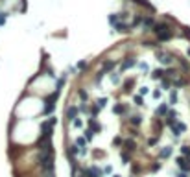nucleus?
I'll return each instance as SVG.
<instances>
[{"label":"nucleus","mask_w":190,"mask_h":177,"mask_svg":"<svg viewBox=\"0 0 190 177\" xmlns=\"http://www.w3.org/2000/svg\"><path fill=\"white\" fill-rule=\"evenodd\" d=\"M152 30H153V33H155V37H157L159 42H166V41H170L172 35H174L172 26H170L168 22H157V24H153Z\"/></svg>","instance_id":"1"},{"label":"nucleus","mask_w":190,"mask_h":177,"mask_svg":"<svg viewBox=\"0 0 190 177\" xmlns=\"http://www.w3.org/2000/svg\"><path fill=\"white\" fill-rule=\"evenodd\" d=\"M39 164L46 174H54V151L52 150H41Z\"/></svg>","instance_id":"2"},{"label":"nucleus","mask_w":190,"mask_h":177,"mask_svg":"<svg viewBox=\"0 0 190 177\" xmlns=\"http://www.w3.org/2000/svg\"><path fill=\"white\" fill-rule=\"evenodd\" d=\"M57 96H59V91H55L54 94H50L48 98H46V107H44V115H50L52 111H54V107H55V102H57Z\"/></svg>","instance_id":"3"},{"label":"nucleus","mask_w":190,"mask_h":177,"mask_svg":"<svg viewBox=\"0 0 190 177\" xmlns=\"http://www.w3.org/2000/svg\"><path fill=\"white\" fill-rule=\"evenodd\" d=\"M157 61L159 63H163V65H170L172 61H174V57H172V54H168V52H164V50H157Z\"/></svg>","instance_id":"4"},{"label":"nucleus","mask_w":190,"mask_h":177,"mask_svg":"<svg viewBox=\"0 0 190 177\" xmlns=\"http://www.w3.org/2000/svg\"><path fill=\"white\" fill-rule=\"evenodd\" d=\"M52 129H54V124H50V120L42 122V124H41V137L50 139V137H52Z\"/></svg>","instance_id":"5"},{"label":"nucleus","mask_w":190,"mask_h":177,"mask_svg":"<svg viewBox=\"0 0 190 177\" xmlns=\"http://www.w3.org/2000/svg\"><path fill=\"white\" fill-rule=\"evenodd\" d=\"M176 164L185 172V174H190V159H185V157H177L176 159Z\"/></svg>","instance_id":"6"},{"label":"nucleus","mask_w":190,"mask_h":177,"mask_svg":"<svg viewBox=\"0 0 190 177\" xmlns=\"http://www.w3.org/2000/svg\"><path fill=\"white\" fill-rule=\"evenodd\" d=\"M83 174L85 177H102V170L98 168V166H91V168H87V170H83Z\"/></svg>","instance_id":"7"},{"label":"nucleus","mask_w":190,"mask_h":177,"mask_svg":"<svg viewBox=\"0 0 190 177\" xmlns=\"http://www.w3.org/2000/svg\"><path fill=\"white\" fill-rule=\"evenodd\" d=\"M170 127H172V135H174V137H179V135L187 129V126H185V124H181V122H176V124H172Z\"/></svg>","instance_id":"8"},{"label":"nucleus","mask_w":190,"mask_h":177,"mask_svg":"<svg viewBox=\"0 0 190 177\" xmlns=\"http://www.w3.org/2000/svg\"><path fill=\"white\" fill-rule=\"evenodd\" d=\"M78 113H79V109H78L76 105H70V107L67 109V116H68V120H74V118H78Z\"/></svg>","instance_id":"9"},{"label":"nucleus","mask_w":190,"mask_h":177,"mask_svg":"<svg viewBox=\"0 0 190 177\" xmlns=\"http://www.w3.org/2000/svg\"><path fill=\"white\" fill-rule=\"evenodd\" d=\"M172 150H174L172 146H164V148L159 151V159H168V157L172 155Z\"/></svg>","instance_id":"10"},{"label":"nucleus","mask_w":190,"mask_h":177,"mask_svg":"<svg viewBox=\"0 0 190 177\" xmlns=\"http://www.w3.org/2000/svg\"><path fill=\"white\" fill-rule=\"evenodd\" d=\"M137 65V59L135 57H129V59H126L124 63H122V70H127V68H131V66H135Z\"/></svg>","instance_id":"11"},{"label":"nucleus","mask_w":190,"mask_h":177,"mask_svg":"<svg viewBox=\"0 0 190 177\" xmlns=\"http://www.w3.org/2000/svg\"><path fill=\"white\" fill-rule=\"evenodd\" d=\"M177 122V113L176 111H170V113H166V124H176Z\"/></svg>","instance_id":"12"},{"label":"nucleus","mask_w":190,"mask_h":177,"mask_svg":"<svg viewBox=\"0 0 190 177\" xmlns=\"http://www.w3.org/2000/svg\"><path fill=\"white\" fill-rule=\"evenodd\" d=\"M153 18L152 17H146V18H142V30H150V28H153Z\"/></svg>","instance_id":"13"},{"label":"nucleus","mask_w":190,"mask_h":177,"mask_svg":"<svg viewBox=\"0 0 190 177\" xmlns=\"http://www.w3.org/2000/svg\"><path fill=\"white\" fill-rule=\"evenodd\" d=\"M115 30H118V31L126 33V31H129V30H131V26H127V24H124V22H116V24H115Z\"/></svg>","instance_id":"14"},{"label":"nucleus","mask_w":190,"mask_h":177,"mask_svg":"<svg viewBox=\"0 0 190 177\" xmlns=\"http://www.w3.org/2000/svg\"><path fill=\"white\" fill-rule=\"evenodd\" d=\"M89 129H92V131H102V126L96 124V120L91 116V118H89Z\"/></svg>","instance_id":"15"},{"label":"nucleus","mask_w":190,"mask_h":177,"mask_svg":"<svg viewBox=\"0 0 190 177\" xmlns=\"http://www.w3.org/2000/svg\"><path fill=\"white\" fill-rule=\"evenodd\" d=\"M166 113H168V107H166V103H161V105L157 107V111H155V115H157V116H164Z\"/></svg>","instance_id":"16"},{"label":"nucleus","mask_w":190,"mask_h":177,"mask_svg":"<svg viewBox=\"0 0 190 177\" xmlns=\"http://www.w3.org/2000/svg\"><path fill=\"white\" fill-rule=\"evenodd\" d=\"M124 146H126V150H127V151H135V150H137V144H135V140H129V139L124 142Z\"/></svg>","instance_id":"17"},{"label":"nucleus","mask_w":190,"mask_h":177,"mask_svg":"<svg viewBox=\"0 0 190 177\" xmlns=\"http://www.w3.org/2000/svg\"><path fill=\"white\" fill-rule=\"evenodd\" d=\"M152 78H153V79H163V78H164V70H163V68H157V70H153Z\"/></svg>","instance_id":"18"},{"label":"nucleus","mask_w":190,"mask_h":177,"mask_svg":"<svg viewBox=\"0 0 190 177\" xmlns=\"http://www.w3.org/2000/svg\"><path fill=\"white\" fill-rule=\"evenodd\" d=\"M129 122H131L133 126H140V122H142V116H140V115H135V116H131V118H129Z\"/></svg>","instance_id":"19"},{"label":"nucleus","mask_w":190,"mask_h":177,"mask_svg":"<svg viewBox=\"0 0 190 177\" xmlns=\"http://www.w3.org/2000/svg\"><path fill=\"white\" fill-rule=\"evenodd\" d=\"M118 18H120V15H118V13H113V15H109V24H111V26H115V24L118 22Z\"/></svg>","instance_id":"20"},{"label":"nucleus","mask_w":190,"mask_h":177,"mask_svg":"<svg viewBox=\"0 0 190 177\" xmlns=\"http://www.w3.org/2000/svg\"><path fill=\"white\" fill-rule=\"evenodd\" d=\"M115 66H116L115 61H105V63H103V72H107V70H111V68H115Z\"/></svg>","instance_id":"21"},{"label":"nucleus","mask_w":190,"mask_h":177,"mask_svg":"<svg viewBox=\"0 0 190 177\" xmlns=\"http://www.w3.org/2000/svg\"><path fill=\"white\" fill-rule=\"evenodd\" d=\"M78 96H79V100H81V102H87V100H89V94H87V91H83V89H79V91H78Z\"/></svg>","instance_id":"22"},{"label":"nucleus","mask_w":190,"mask_h":177,"mask_svg":"<svg viewBox=\"0 0 190 177\" xmlns=\"http://www.w3.org/2000/svg\"><path fill=\"white\" fill-rule=\"evenodd\" d=\"M115 113H116V115H124V113H126V107H124L122 103H118V105H115Z\"/></svg>","instance_id":"23"},{"label":"nucleus","mask_w":190,"mask_h":177,"mask_svg":"<svg viewBox=\"0 0 190 177\" xmlns=\"http://www.w3.org/2000/svg\"><path fill=\"white\" fill-rule=\"evenodd\" d=\"M78 153H79V148H78V146H76V144H74V146H70V148H68V155H78Z\"/></svg>","instance_id":"24"},{"label":"nucleus","mask_w":190,"mask_h":177,"mask_svg":"<svg viewBox=\"0 0 190 177\" xmlns=\"http://www.w3.org/2000/svg\"><path fill=\"white\" fill-rule=\"evenodd\" d=\"M181 153H183L187 159H190V146H181Z\"/></svg>","instance_id":"25"},{"label":"nucleus","mask_w":190,"mask_h":177,"mask_svg":"<svg viewBox=\"0 0 190 177\" xmlns=\"http://www.w3.org/2000/svg\"><path fill=\"white\" fill-rule=\"evenodd\" d=\"M85 139H87V140H92V139H94V131H92V129H85Z\"/></svg>","instance_id":"26"},{"label":"nucleus","mask_w":190,"mask_h":177,"mask_svg":"<svg viewBox=\"0 0 190 177\" xmlns=\"http://www.w3.org/2000/svg\"><path fill=\"white\" fill-rule=\"evenodd\" d=\"M170 103H177V92H176V91L170 94Z\"/></svg>","instance_id":"27"},{"label":"nucleus","mask_w":190,"mask_h":177,"mask_svg":"<svg viewBox=\"0 0 190 177\" xmlns=\"http://www.w3.org/2000/svg\"><path fill=\"white\" fill-rule=\"evenodd\" d=\"M105 103H107V98H102V100H98V103H96V105H98L100 109H103V107H105Z\"/></svg>","instance_id":"28"},{"label":"nucleus","mask_w":190,"mask_h":177,"mask_svg":"<svg viewBox=\"0 0 190 177\" xmlns=\"http://www.w3.org/2000/svg\"><path fill=\"white\" fill-rule=\"evenodd\" d=\"M142 102H144V100H142V96H140V94H137V96H135V103H137V105H144Z\"/></svg>","instance_id":"29"},{"label":"nucleus","mask_w":190,"mask_h":177,"mask_svg":"<svg viewBox=\"0 0 190 177\" xmlns=\"http://www.w3.org/2000/svg\"><path fill=\"white\" fill-rule=\"evenodd\" d=\"M181 66H183V70H185V72H188V70H190L188 63H187V61H185V59H181Z\"/></svg>","instance_id":"30"},{"label":"nucleus","mask_w":190,"mask_h":177,"mask_svg":"<svg viewBox=\"0 0 190 177\" xmlns=\"http://www.w3.org/2000/svg\"><path fill=\"white\" fill-rule=\"evenodd\" d=\"M111 79H113V83H120V76H118V74H115V72H113Z\"/></svg>","instance_id":"31"},{"label":"nucleus","mask_w":190,"mask_h":177,"mask_svg":"<svg viewBox=\"0 0 190 177\" xmlns=\"http://www.w3.org/2000/svg\"><path fill=\"white\" fill-rule=\"evenodd\" d=\"M174 85H176V87H183V85H185V79H174Z\"/></svg>","instance_id":"32"},{"label":"nucleus","mask_w":190,"mask_h":177,"mask_svg":"<svg viewBox=\"0 0 190 177\" xmlns=\"http://www.w3.org/2000/svg\"><path fill=\"white\" fill-rule=\"evenodd\" d=\"M78 68H79V70H85V68H87V63H85V61H79V63H78Z\"/></svg>","instance_id":"33"},{"label":"nucleus","mask_w":190,"mask_h":177,"mask_svg":"<svg viewBox=\"0 0 190 177\" xmlns=\"http://www.w3.org/2000/svg\"><path fill=\"white\" fill-rule=\"evenodd\" d=\"M78 109H79L81 113H87V111H89V107H87V103H81V105H79Z\"/></svg>","instance_id":"34"},{"label":"nucleus","mask_w":190,"mask_h":177,"mask_svg":"<svg viewBox=\"0 0 190 177\" xmlns=\"http://www.w3.org/2000/svg\"><path fill=\"white\" fill-rule=\"evenodd\" d=\"M81 126H83V122L79 118H74V127H81Z\"/></svg>","instance_id":"35"},{"label":"nucleus","mask_w":190,"mask_h":177,"mask_svg":"<svg viewBox=\"0 0 190 177\" xmlns=\"http://www.w3.org/2000/svg\"><path fill=\"white\" fill-rule=\"evenodd\" d=\"M150 91H148V87H140V96H146Z\"/></svg>","instance_id":"36"},{"label":"nucleus","mask_w":190,"mask_h":177,"mask_svg":"<svg viewBox=\"0 0 190 177\" xmlns=\"http://www.w3.org/2000/svg\"><path fill=\"white\" fill-rule=\"evenodd\" d=\"M122 144H124V140H122L120 137H116V139H115V146H122Z\"/></svg>","instance_id":"37"},{"label":"nucleus","mask_w":190,"mask_h":177,"mask_svg":"<svg viewBox=\"0 0 190 177\" xmlns=\"http://www.w3.org/2000/svg\"><path fill=\"white\" fill-rule=\"evenodd\" d=\"M122 161H124V163H126V164H127V163H129V155H127V153H126V151H124V153H122Z\"/></svg>","instance_id":"38"},{"label":"nucleus","mask_w":190,"mask_h":177,"mask_svg":"<svg viewBox=\"0 0 190 177\" xmlns=\"http://www.w3.org/2000/svg\"><path fill=\"white\" fill-rule=\"evenodd\" d=\"M139 66H140V70H144V72H148V70H150V68H148V65H146V63H140V65H139Z\"/></svg>","instance_id":"39"},{"label":"nucleus","mask_w":190,"mask_h":177,"mask_svg":"<svg viewBox=\"0 0 190 177\" xmlns=\"http://www.w3.org/2000/svg\"><path fill=\"white\" fill-rule=\"evenodd\" d=\"M159 168H161V163H155V164H152V170H153V172H157Z\"/></svg>","instance_id":"40"},{"label":"nucleus","mask_w":190,"mask_h":177,"mask_svg":"<svg viewBox=\"0 0 190 177\" xmlns=\"http://www.w3.org/2000/svg\"><path fill=\"white\" fill-rule=\"evenodd\" d=\"M6 17H7V15H6V13H0V26H2V24H4V22H6Z\"/></svg>","instance_id":"41"},{"label":"nucleus","mask_w":190,"mask_h":177,"mask_svg":"<svg viewBox=\"0 0 190 177\" xmlns=\"http://www.w3.org/2000/svg\"><path fill=\"white\" fill-rule=\"evenodd\" d=\"M170 87V81L168 79H163V89H168Z\"/></svg>","instance_id":"42"},{"label":"nucleus","mask_w":190,"mask_h":177,"mask_svg":"<svg viewBox=\"0 0 190 177\" xmlns=\"http://www.w3.org/2000/svg\"><path fill=\"white\" fill-rule=\"evenodd\" d=\"M150 146H153V144H157V139H150V142H148Z\"/></svg>","instance_id":"43"},{"label":"nucleus","mask_w":190,"mask_h":177,"mask_svg":"<svg viewBox=\"0 0 190 177\" xmlns=\"http://www.w3.org/2000/svg\"><path fill=\"white\" fill-rule=\"evenodd\" d=\"M103 174H111V166H105V168H103Z\"/></svg>","instance_id":"44"},{"label":"nucleus","mask_w":190,"mask_h":177,"mask_svg":"<svg viewBox=\"0 0 190 177\" xmlns=\"http://www.w3.org/2000/svg\"><path fill=\"white\" fill-rule=\"evenodd\" d=\"M177 177H188V175H187L185 172H181V174H179V175H177Z\"/></svg>","instance_id":"45"},{"label":"nucleus","mask_w":190,"mask_h":177,"mask_svg":"<svg viewBox=\"0 0 190 177\" xmlns=\"http://www.w3.org/2000/svg\"><path fill=\"white\" fill-rule=\"evenodd\" d=\"M46 177H54V174H48V175H46Z\"/></svg>","instance_id":"46"},{"label":"nucleus","mask_w":190,"mask_h":177,"mask_svg":"<svg viewBox=\"0 0 190 177\" xmlns=\"http://www.w3.org/2000/svg\"><path fill=\"white\" fill-rule=\"evenodd\" d=\"M76 177H85V174H81V175H76Z\"/></svg>","instance_id":"47"},{"label":"nucleus","mask_w":190,"mask_h":177,"mask_svg":"<svg viewBox=\"0 0 190 177\" xmlns=\"http://www.w3.org/2000/svg\"><path fill=\"white\" fill-rule=\"evenodd\" d=\"M113 177H120V175H113Z\"/></svg>","instance_id":"48"},{"label":"nucleus","mask_w":190,"mask_h":177,"mask_svg":"<svg viewBox=\"0 0 190 177\" xmlns=\"http://www.w3.org/2000/svg\"><path fill=\"white\" fill-rule=\"evenodd\" d=\"M188 55H190V50H188Z\"/></svg>","instance_id":"49"}]
</instances>
